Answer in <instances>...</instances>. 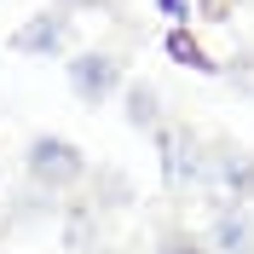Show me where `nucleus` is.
<instances>
[{
    "instance_id": "5",
    "label": "nucleus",
    "mask_w": 254,
    "mask_h": 254,
    "mask_svg": "<svg viewBox=\"0 0 254 254\" xmlns=\"http://www.w3.org/2000/svg\"><path fill=\"white\" fill-rule=\"evenodd\" d=\"M6 47H12L17 58H47V64H52V58H69V52H75V17H64V12L47 6V12L23 17Z\"/></svg>"
},
{
    "instance_id": "1",
    "label": "nucleus",
    "mask_w": 254,
    "mask_h": 254,
    "mask_svg": "<svg viewBox=\"0 0 254 254\" xmlns=\"http://www.w3.org/2000/svg\"><path fill=\"white\" fill-rule=\"evenodd\" d=\"M23 174H29L35 190L64 196V190L87 185L93 162H87V150H81L75 139H64V133H35V139L23 144Z\"/></svg>"
},
{
    "instance_id": "2",
    "label": "nucleus",
    "mask_w": 254,
    "mask_h": 254,
    "mask_svg": "<svg viewBox=\"0 0 254 254\" xmlns=\"http://www.w3.org/2000/svg\"><path fill=\"white\" fill-rule=\"evenodd\" d=\"M64 81H69L75 104L104 110L110 98H122L127 64H122V52H110V47H75V52H69V64H64Z\"/></svg>"
},
{
    "instance_id": "8",
    "label": "nucleus",
    "mask_w": 254,
    "mask_h": 254,
    "mask_svg": "<svg viewBox=\"0 0 254 254\" xmlns=\"http://www.w3.org/2000/svg\"><path fill=\"white\" fill-rule=\"evenodd\" d=\"M162 47H168V58H174V64H185V69H196V75H220L214 52H208L190 29H168V41H162Z\"/></svg>"
},
{
    "instance_id": "11",
    "label": "nucleus",
    "mask_w": 254,
    "mask_h": 254,
    "mask_svg": "<svg viewBox=\"0 0 254 254\" xmlns=\"http://www.w3.org/2000/svg\"><path fill=\"white\" fill-rule=\"evenodd\" d=\"M52 12H64V17H81V12H127V0H52Z\"/></svg>"
},
{
    "instance_id": "3",
    "label": "nucleus",
    "mask_w": 254,
    "mask_h": 254,
    "mask_svg": "<svg viewBox=\"0 0 254 254\" xmlns=\"http://www.w3.org/2000/svg\"><path fill=\"white\" fill-rule=\"evenodd\" d=\"M156 168L168 190H202V162H208V139L190 122H162L156 133Z\"/></svg>"
},
{
    "instance_id": "10",
    "label": "nucleus",
    "mask_w": 254,
    "mask_h": 254,
    "mask_svg": "<svg viewBox=\"0 0 254 254\" xmlns=\"http://www.w3.org/2000/svg\"><path fill=\"white\" fill-rule=\"evenodd\" d=\"M220 75L231 81L237 93H254V47H243L237 58H225V64H220Z\"/></svg>"
},
{
    "instance_id": "6",
    "label": "nucleus",
    "mask_w": 254,
    "mask_h": 254,
    "mask_svg": "<svg viewBox=\"0 0 254 254\" xmlns=\"http://www.w3.org/2000/svg\"><path fill=\"white\" fill-rule=\"evenodd\" d=\"M208 254H254V214L249 208H214L208 231H196Z\"/></svg>"
},
{
    "instance_id": "4",
    "label": "nucleus",
    "mask_w": 254,
    "mask_h": 254,
    "mask_svg": "<svg viewBox=\"0 0 254 254\" xmlns=\"http://www.w3.org/2000/svg\"><path fill=\"white\" fill-rule=\"evenodd\" d=\"M202 196H214V208H249V202H254V156L243 150V144L208 139Z\"/></svg>"
},
{
    "instance_id": "12",
    "label": "nucleus",
    "mask_w": 254,
    "mask_h": 254,
    "mask_svg": "<svg viewBox=\"0 0 254 254\" xmlns=\"http://www.w3.org/2000/svg\"><path fill=\"white\" fill-rule=\"evenodd\" d=\"M231 6H237V0H196V6H190V17H208V23H225V17H231Z\"/></svg>"
},
{
    "instance_id": "9",
    "label": "nucleus",
    "mask_w": 254,
    "mask_h": 254,
    "mask_svg": "<svg viewBox=\"0 0 254 254\" xmlns=\"http://www.w3.org/2000/svg\"><path fill=\"white\" fill-rule=\"evenodd\" d=\"M150 254H208V249H202V237H196L190 225H168V231L156 237V249H150Z\"/></svg>"
},
{
    "instance_id": "7",
    "label": "nucleus",
    "mask_w": 254,
    "mask_h": 254,
    "mask_svg": "<svg viewBox=\"0 0 254 254\" xmlns=\"http://www.w3.org/2000/svg\"><path fill=\"white\" fill-rule=\"evenodd\" d=\"M122 104H127V127H139V133H156L162 122H168V116H162V93L156 87H150V81H127L122 87Z\"/></svg>"
}]
</instances>
